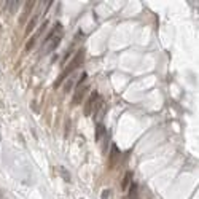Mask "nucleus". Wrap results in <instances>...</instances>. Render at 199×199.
I'll use <instances>...</instances> for the list:
<instances>
[{
  "mask_svg": "<svg viewBox=\"0 0 199 199\" xmlns=\"http://www.w3.org/2000/svg\"><path fill=\"white\" fill-rule=\"evenodd\" d=\"M37 19H38V14H35V16L29 21V24H27V29H26V34H30V32L34 30L35 24H37Z\"/></svg>",
  "mask_w": 199,
  "mask_h": 199,
  "instance_id": "9",
  "label": "nucleus"
},
{
  "mask_svg": "<svg viewBox=\"0 0 199 199\" xmlns=\"http://www.w3.org/2000/svg\"><path fill=\"white\" fill-rule=\"evenodd\" d=\"M35 42H37V37H35V35H34V37H32V38H30V40H29V42H27V45H26V49H30V48H34Z\"/></svg>",
  "mask_w": 199,
  "mask_h": 199,
  "instance_id": "14",
  "label": "nucleus"
},
{
  "mask_svg": "<svg viewBox=\"0 0 199 199\" xmlns=\"http://www.w3.org/2000/svg\"><path fill=\"white\" fill-rule=\"evenodd\" d=\"M59 174L62 175V178H64L65 182H70V174L67 172V169H65V167H59Z\"/></svg>",
  "mask_w": 199,
  "mask_h": 199,
  "instance_id": "11",
  "label": "nucleus"
},
{
  "mask_svg": "<svg viewBox=\"0 0 199 199\" xmlns=\"http://www.w3.org/2000/svg\"><path fill=\"white\" fill-rule=\"evenodd\" d=\"M34 5H35V2L34 0H29V2H26V8L24 11H22V16H21V22H24L26 21V18H27V14H29V11L34 8Z\"/></svg>",
  "mask_w": 199,
  "mask_h": 199,
  "instance_id": "6",
  "label": "nucleus"
},
{
  "mask_svg": "<svg viewBox=\"0 0 199 199\" xmlns=\"http://www.w3.org/2000/svg\"><path fill=\"white\" fill-rule=\"evenodd\" d=\"M83 59H84V49H78V51H77V54H75V57L72 59V62H70V64L67 65V67H65V70L61 73V75H59V78L56 80V83H54V88H59L62 81H64L65 78H67V77L70 75V73H72L73 70H75V69L78 67V65H81V62H83Z\"/></svg>",
  "mask_w": 199,
  "mask_h": 199,
  "instance_id": "1",
  "label": "nucleus"
},
{
  "mask_svg": "<svg viewBox=\"0 0 199 199\" xmlns=\"http://www.w3.org/2000/svg\"><path fill=\"white\" fill-rule=\"evenodd\" d=\"M104 132H105V127H104V124H97V129H96V139L97 140H99L100 137H102V134H104Z\"/></svg>",
  "mask_w": 199,
  "mask_h": 199,
  "instance_id": "12",
  "label": "nucleus"
},
{
  "mask_svg": "<svg viewBox=\"0 0 199 199\" xmlns=\"http://www.w3.org/2000/svg\"><path fill=\"white\" fill-rule=\"evenodd\" d=\"M97 97H99V94H97V91H94V92L91 94V97L86 100V104H84V108H83L84 116H89V115H91V112H92V104L96 102Z\"/></svg>",
  "mask_w": 199,
  "mask_h": 199,
  "instance_id": "2",
  "label": "nucleus"
},
{
  "mask_svg": "<svg viewBox=\"0 0 199 199\" xmlns=\"http://www.w3.org/2000/svg\"><path fill=\"white\" fill-rule=\"evenodd\" d=\"M88 89H89V86L77 88V92H75V96H73V99H72V104H73V105H78V104H80V102H81V99H83V97L86 96Z\"/></svg>",
  "mask_w": 199,
  "mask_h": 199,
  "instance_id": "3",
  "label": "nucleus"
},
{
  "mask_svg": "<svg viewBox=\"0 0 199 199\" xmlns=\"http://www.w3.org/2000/svg\"><path fill=\"white\" fill-rule=\"evenodd\" d=\"M110 194H112L110 190H104L102 194H100V199H110Z\"/></svg>",
  "mask_w": 199,
  "mask_h": 199,
  "instance_id": "15",
  "label": "nucleus"
},
{
  "mask_svg": "<svg viewBox=\"0 0 199 199\" xmlns=\"http://www.w3.org/2000/svg\"><path fill=\"white\" fill-rule=\"evenodd\" d=\"M0 140H2V137H0Z\"/></svg>",
  "mask_w": 199,
  "mask_h": 199,
  "instance_id": "16",
  "label": "nucleus"
},
{
  "mask_svg": "<svg viewBox=\"0 0 199 199\" xmlns=\"http://www.w3.org/2000/svg\"><path fill=\"white\" fill-rule=\"evenodd\" d=\"M135 198H137V183H132L129 190V199H135Z\"/></svg>",
  "mask_w": 199,
  "mask_h": 199,
  "instance_id": "13",
  "label": "nucleus"
},
{
  "mask_svg": "<svg viewBox=\"0 0 199 199\" xmlns=\"http://www.w3.org/2000/svg\"><path fill=\"white\" fill-rule=\"evenodd\" d=\"M19 3L21 2H18V0H8V2H5V6L8 11H11V13H16L18 8H19Z\"/></svg>",
  "mask_w": 199,
  "mask_h": 199,
  "instance_id": "5",
  "label": "nucleus"
},
{
  "mask_svg": "<svg viewBox=\"0 0 199 199\" xmlns=\"http://www.w3.org/2000/svg\"><path fill=\"white\" fill-rule=\"evenodd\" d=\"M61 40H62V32H59V34L56 35V37H53L51 40H49V42H51V43H49V45H46L45 51H46V53H49V51H53V49H56L57 46H59Z\"/></svg>",
  "mask_w": 199,
  "mask_h": 199,
  "instance_id": "4",
  "label": "nucleus"
},
{
  "mask_svg": "<svg viewBox=\"0 0 199 199\" xmlns=\"http://www.w3.org/2000/svg\"><path fill=\"white\" fill-rule=\"evenodd\" d=\"M118 156H120V150H118V147L113 143V145H112V151H110V161H112V164L115 162V159L118 158Z\"/></svg>",
  "mask_w": 199,
  "mask_h": 199,
  "instance_id": "8",
  "label": "nucleus"
},
{
  "mask_svg": "<svg viewBox=\"0 0 199 199\" xmlns=\"http://www.w3.org/2000/svg\"><path fill=\"white\" fill-rule=\"evenodd\" d=\"M73 84H75V78H73V77H70L69 80H67V83H65V86H64V91H65V92H69L70 89L73 88Z\"/></svg>",
  "mask_w": 199,
  "mask_h": 199,
  "instance_id": "10",
  "label": "nucleus"
},
{
  "mask_svg": "<svg viewBox=\"0 0 199 199\" xmlns=\"http://www.w3.org/2000/svg\"><path fill=\"white\" fill-rule=\"evenodd\" d=\"M132 183V172L129 170V172H126V175H124V178H123V183H121V188L123 190H126L127 186H129Z\"/></svg>",
  "mask_w": 199,
  "mask_h": 199,
  "instance_id": "7",
  "label": "nucleus"
}]
</instances>
